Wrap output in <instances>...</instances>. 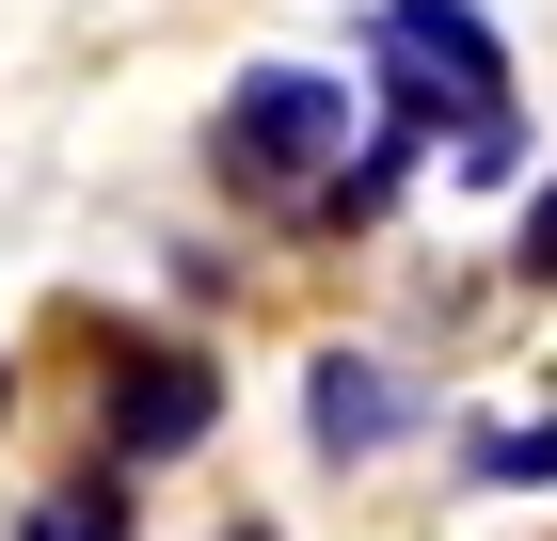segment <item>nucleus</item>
<instances>
[{
    "instance_id": "f257e3e1",
    "label": "nucleus",
    "mask_w": 557,
    "mask_h": 541,
    "mask_svg": "<svg viewBox=\"0 0 557 541\" xmlns=\"http://www.w3.org/2000/svg\"><path fill=\"white\" fill-rule=\"evenodd\" d=\"M367 64H383V96H398V112H430V127L510 112V48H494L478 0H383V16H367Z\"/></svg>"
},
{
    "instance_id": "f03ea898",
    "label": "nucleus",
    "mask_w": 557,
    "mask_h": 541,
    "mask_svg": "<svg viewBox=\"0 0 557 541\" xmlns=\"http://www.w3.org/2000/svg\"><path fill=\"white\" fill-rule=\"evenodd\" d=\"M208 144H223V175H239V192H302V175L350 144V81H335V64H256V81L223 96Z\"/></svg>"
},
{
    "instance_id": "7ed1b4c3",
    "label": "nucleus",
    "mask_w": 557,
    "mask_h": 541,
    "mask_svg": "<svg viewBox=\"0 0 557 541\" xmlns=\"http://www.w3.org/2000/svg\"><path fill=\"white\" fill-rule=\"evenodd\" d=\"M208 430H223V367L208 351H128L112 367V430H96L112 462H175V446H208Z\"/></svg>"
},
{
    "instance_id": "20e7f679",
    "label": "nucleus",
    "mask_w": 557,
    "mask_h": 541,
    "mask_svg": "<svg viewBox=\"0 0 557 541\" xmlns=\"http://www.w3.org/2000/svg\"><path fill=\"white\" fill-rule=\"evenodd\" d=\"M302 415H319V446H335V462H367L414 398H398V367H367V351H319V367H302Z\"/></svg>"
},
{
    "instance_id": "39448f33",
    "label": "nucleus",
    "mask_w": 557,
    "mask_h": 541,
    "mask_svg": "<svg viewBox=\"0 0 557 541\" xmlns=\"http://www.w3.org/2000/svg\"><path fill=\"white\" fill-rule=\"evenodd\" d=\"M16 541H128V494L64 478V494H33V526H16Z\"/></svg>"
},
{
    "instance_id": "423d86ee",
    "label": "nucleus",
    "mask_w": 557,
    "mask_h": 541,
    "mask_svg": "<svg viewBox=\"0 0 557 541\" xmlns=\"http://www.w3.org/2000/svg\"><path fill=\"white\" fill-rule=\"evenodd\" d=\"M478 478H510V494H542V478H557V415H525V430H494V446H478Z\"/></svg>"
},
{
    "instance_id": "0eeeda50",
    "label": "nucleus",
    "mask_w": 557,
    "mask_h": 541,
    "mask_svg": "<svg viewBox=\"0 0 557 541\" xmlns=\"http://www.w3.org/2000/svg\"><path fill=\"white\" fill-rule=\"evenodd\" d=\"M525 287H557V192L525 208Z\"/></svg>"
},
{
    "instance_id": "6e6552de",
    "label": "nucleus",
    "mask_w": 557,
    "mask_h": 541,
    "mask_svg": "<svg viewBox=\"0 0 557 541\" xmlns=\"http://www.w3.org/2000/svg\"><path fill=\"white\" fill-rule=\"evenodd\" d=\"M239 541H271V526H239Z\"/></svg>"
},
{
    "instance_id": "1a4fd4ad",
    "label": "nucleus",
    "mask_w": 557,
    "mask_h": 541,
    "mask_svg": "<svg viewBox=\"0 0 557 541\" xmlns=\"http://www.w3.org/2000/svg\"><path fill=\"white\" fill-rule=\"evenodd\" d=\"M0 398H16V382H0Z\"/></svg>"
}]
</instances>
